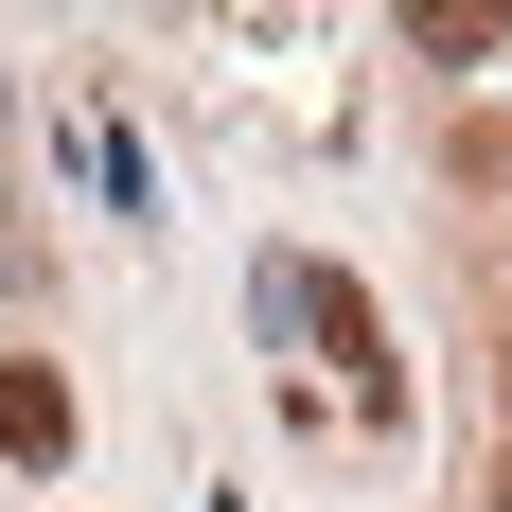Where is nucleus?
Masks as SVG:
<instances>
[{
  "mask_svg": "<svg viewBox=\"0 0 512 512\" xmlns=\"http://www.w3.org/2000/svg\"><path fill=\"white\" fill-rule=\"evenodd\" d=\"M0 460H18V477L71 460V371H53V354H0Z\"/></svg>",
  "mask_w": 512,
  "mask_h": 512,
  "instance_id": "obj_2",
  "label": "nucleus"
},
{
  "mask_svg": "<svg viewBox=\"0 0 512 512\" xmlns=\"http://www.w3.org/2000/svg\"><path fill=\"white\" fill-rule=\"evenodd\" d=\"M265 318H283V336H318V371H336V389H354L371 424L407 407V371H389V318H371L354 283H336V265H265Z\"/></svg>",
  "mask_w": 512,
  "mask_h": 512,
  "instance_id": "obj_1",
  "label": "nucleus"
}]
</instances>
